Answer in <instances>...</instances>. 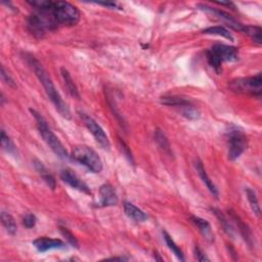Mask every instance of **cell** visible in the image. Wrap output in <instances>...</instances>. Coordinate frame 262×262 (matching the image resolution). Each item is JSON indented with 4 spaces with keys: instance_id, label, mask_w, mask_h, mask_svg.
Here are the masks:
<instances>
[{
    "instance_id": "obj_3",
    "label": "cell",
    "mask_w": 262,
    "mask_h": 262,
    "mask_svg": "<svg viewBox=\"0 0 262 262\" xmlns=\"http://www.w3.org/2000/svg\"><path fill=\"white\" fill-rule=\"evenodd\" d=\"M30 112L33 115V117L36 121L40 135L42 136L43 140L46 142L48 147L51 149V151L62 160L70 159L71 156L68 154L66 148L64 147V144L59 139V137L53 133V131L48 126L47 121L44 119V117H43L40 113H38L37 111L33 109H30Z\"/></svg>"
},
{
    "instance_id": "obj_30",
    "label": "cell",
    "mask_w": 262,
    "mask_h": 262,
    "mask_svg": "<svg viewBox=\"0 0 262 262\" xmlns=\"http://www.w3.org/2000/svg\"><path fill=\"white\" fill-rule=\"evenodd\" d=\"M195 256L198 261H210V259L207 257L206 253L204 252L198 245L195 247Z\"/></svg>"
},
{
    "instance_id": "obj_32",
    "label": "cell",
    "mask_w": 262,
    "mask_h": 262,
    "mask_svg": "<svg viewBox=\"0 0 262 262\" xmlns=\"http://www.w3.org/2000/svg\"><path fill=\"white\" fill-rule=\"evenodd\" d=\"M96 4H99V5H104V6H108L110 8H118V9H121L119 7V5L117 3H115V2H94Z\"/></svg>"
},
{
    "instance_id": "obj_29",
    "label": "cell",
    "mask_w": 262,
    "mask_h": 262,
    "mask_svg": "<svg viewBox=\"0 0 262 262\" xmlns=\"http://www.w3.org/2000/svg\"><path fill=\"white\" fill-rule=\"evenodd\" d=\"M37 223V217L33 213H27L23 218V224L27 228H33Z\"/></svg>"
},
{
    "instance_id": "obj_4",
    "label": "cell",
    "mask_w": 262,
    "mask_h": 262,
    "mask_svg": "<svg viewBox=\"0 0 262 262\" xmlns=\"http://www.w3.org/2000/svg\"><path fill=\"white\" fill-rule=\"evenodd\" d=\"M206 57L208 64L217 74H220L221 66L224 62H237L239 60V50L235 46L215 44L207 50Z\"/></svg>"
},
{
    "instance_id": "obj_19",
    "label": "cell",
    "mask_w": 262,
    "mask_h": 262,
    "mask_svg": "<svg viewBox=\"0 0 262 262\" xmlns=\"http://www.w3.org/2000/svg\"><path fill=\"white\" fill-rule=\"evenodd\" d=\"M231 217H232V219L235 220V222L238 224V227L240 229V232H241V235L243 236L244 240L247 242V244H248L250 247L253 246V238H252V234H251V230L250 228L247 226L240 218L238 216H236L235 214H231Z\"/></svg>"
},
{
    "instance_id": "obj_10",
    "label": "cell",
    "mask_w": 262,
    "mask_h": 262,
    "mask_svg": "<svg viewBox=\"0 0 262 262\" xmlns=\"http://www.w3.org/2000/svg\"><path fill=\"white\" fill-rule=\"evenodd\" d=\"M61 178L64 182L70 185L74 190L82 192L87 195H91L90 188L87 185L78 175L71 169H63L61 171Z\"/></svg>"
},
{
    "instance_id": "obj_23",
    "label": "cell",
    "mask_w": 262,
    "mask_h": 262,
    "mask_svg": "<svg viewBox=\"0 0 262 262\" xmlns=\"http://www.w3.org/2000/svg\"><path fill=\"white\" fill-rule=\"evenodd\" d=\"M163 237L166 242V245L168 246V248L173 252V254L175 255L180 261H184V255L181 249L176 245V243L174 242V240L171 238V236L168 234L166 230H163Z\"/></svg>"
},
{
    "instance_id": "obj_20",
    "label": "cell",
    "mask_w": 262,
    "mask_h": 262,
    "mask_svg": "<svg viewBox=\"0 0 262 262\" xmlns=\"http://www.w3.org/2000/svg\"><path fill=\"white\" fill-rule=\"evenodd\" d=\"M155 140L158 143L159 148L164 152V154L171 156V148H170L169 140L167 139L165 133L162 130H160V129L155 130Z\"/></svg>"
},
{
    "instance_id": "obj_17",
    "label": "cell",
    "mask_w": 262,
    "mask_h": 262,
    "mask_svg": "<svg viewBox=\"0 0 262 262\" xmlns=\"http://www.w3.org/2000/svg\"><path fill=\"white\" fill-rule=\"evenodd\" d=\"M34 166L37 172L39 173L40 177L44 180V182L51 188V190H55L56 187V181L55 178L53 177L52 174L48 171V169L43 165L42 162H40L39 160H34Z\"/></svg>"
},
{
    "instance_id": "obj_25",
    "label": "cell",
    "mask_w": 262,
    "mask_h": 262,
    "mask_svg": "<svg viewBox=\"0 0 262 262\" xmlns=\"http://www.w3.org/2000/svg\"><path fill=\"white\" fill-rule=\"evenodd\" d=\"M245 192H246V196H247V199H248V202L250 204L252 211L254 212V214L256 216L259 217L260 214H261V209H260L259 201H258V198H257L256 193L252 190V188H250V187H247L246 190H245Z\"/></svg>"
},
{
    "instance_id": "obj_7",
    "label": "cell",
    "mask_w": 262,
    "mask_h": 262,
    "mask_svg": "<svg viewBox=\"0 0 262 262\" xmlns=\"http://www.w3.org/2000/svg\"><path fill=\"white\" fill-rule=\"evenodd\" d=\"M227 141V156L230 161L239 159L242 154L248 148V138L242 130L238 128L230 129L226 133Z\"/></svg>"
},
{
    "instance_id": "obj_5",
    "label": "cell",
    "mask_w": 262,
    "mask_h": 262,
    "mask_svg": "<svg viewBox=\"0 0 262 262\" xmlns=\"http://www.w3.org/2000/svg\"><path fill=\"white\" fill-rule=\"evenodd\" d=\"M71 158L74 161L82 164L93 173H100L103 171L104 164L98 154L87 145H77L73 149Z\"/></svg>"
},
{
    "instance_id": "obj_14",
    "label": "cell",
    "mask_w": 262,
    "mask_h": 262,
    "mask_svg": "<svg viewBox=\"0 0 262 262\" xmlns=\"http://www.w3.org/2000/svg\"><path fill=\"white\" fill-rule=\"evenodd\" d=\"M195 167H196V170L199 174L200 178L202 179V181L204 182V184H205L207 186V188L209 190V192L212 194L213 197H215L216 199L219 197V193H218V190L216 185L213 183V181L211 180V178L209 177L208 173L206 172V169L204 168V165L203 163L200 161V160L198 159L197 161L195 162Z\"/></svg>"
},
{
    "instance_id": "obj_33",
    "label": "cell",
    "mask_w": 262,
    "mask_h": 262,
    "mask_svg": "<svg viewBox=\"0 0 262 262\" xmlns=\"http://www.w3.org/2000/svg\"><path fill=\"white\" fill-rule=\"evenodd\" d=\"M111 260H121V261H124V260H128V258L126 257H112L110 258Z\"/></svg>"
},
{
    "instance_id": "obj_18",
    "label": "cell",
    "mask_w": 262,
    "mask_h": 262,
    "mask_svg": "<svg viewBox=\"0 0 262 262\" xmlns=\"http://www.w3.org/2000/svg\"><path fill=\"white\" fill-rule=\"evenodd\" d=\"M61 72H62V77H63V80H64V84H65V87L66 89L68 90V92L75 98H80V94H79V90L77 88L76 84L74 83V80L72 79L71 75L69 71L66 69V68H62L61 69Z\"/></svg>"
},
{
    "instance_id": "obj_21",
    "label": "cell",
    "mask_w": 262,
    "mask_h": 262,
    "mask_svg": "<svg viewBox=\"0 0 262 262\" xmlns=\"http://www.w3.org/2000/svg\"><path fill=\"white\" fill-rule=\"evenodd\" d=\"M204 34H207V35H217V36H221L224 37L230 41H234V37L230 34V32L227 30L226 28L222 27V26H215V27H209L204 29L202 31Z\"/></svg>"
},
{
    "instance_id": "obj_16",
    "label": "cell",
    "mask_w": 262,
    "mask_h": 262,
    "mask_svg": "<svg viewBox=\"0 0 262 262\" xmlns=\"http://www.w3.org/2000/svg\"><path fill=\"white\" fill-rule=\"evenodd\" d=\"M191 220L199 228V230L201 231V234L203 235V237L205 238L208 242L214 241V234L212 231L211 225L206 219H203V218L198 217V216H192Z\"/></svg>"
},
{
    "instance_id": "obj_26",
    "label": "cell",
    "mask_w": 262,
    "mask_h": 262,
    "mask_svg": "<svg viewBox=\"0 0 262 262\" xmlns=\"http://www.w3.org/2000/svg\"><path fill=\"white\" fill-rule=\"evenodd\" d=\"M1 145H2V149L12 155V156H17L18 155V149L16 147V144L12 142V140L10 139V137L5 133V131L2 129L1 130Z\"/></svg>"
},
{
    "instance_id": "obj_22",
    "label": "cell",
    "mask_w": 262,
    "mask_h": 262,
    "mask_svg": "<svg viewBox=\"0 0 262 262\" xmlns=\"http://www.w3.org/2000/svg\"><path fill=\"white\" fill-rule=\"evenodd\" d=\"M1 221H2L3 226L5 227L6 231L8 232L9 235L14 236L17 234V230H18L17 223H16V221H14L13 217L9 213H7L5 211L1 212Z\"/></svg>"
},
{
    "instance_id": "obj_9",
    "label": "cell",
    "mask_w": 262,
    "mask_h": 262,
    "mask_svg": "<svg viewBox=\"0 0 262 262\" xmlns=\"http://www.w3.org/2000/svg\"><path fill=\"white\" fill-rule=\"evenodd\" d=\"M27 28L29 32L37 39L43 38L48 31H50V28L45 19L37 11L28 18Z\"/></svg>"
},
{
    "instance_id": "obj_27",
    "label": "cell",
    "mask_w": 262,
    "mask_h": 262,
    "mask_svg": "<svg viewBox=\"0 0 262 262\" xmlns=\"http://www.w3.org/2000/svg\"><path fill=\"white\" fill-rule=\"evenodd\" d=\"M211 210L215 214V216L218 218V220H219V223L221 224V226L223 227V229H224V231L226 232V234L228 236H230V237H234V228H232V226L230 225V223H229L227 218L225 217V215L221 211L218 210V209L212 208Z\"/></svg>"
},
{
    "instance_id": "obj_24",
    "label": "cell",
    "mask_w": 262,
    "mask_h": 262,
    "mask_svg": "<svg viewBox=\"0 0 262 262\" xmlns=\"http://www.w3.org/2000/svg\"><path fill=\"white\" fill-rule=\"evenodd\" d=\"M242 32L248 35L255 43H257L258 45L261 44L262 30H261L260 27H258V26H244Z\"/></svg>"
},
{
    "instance_id": "obj_13",
    "label": "cell",
    "mask_w": 262,
    "mask_h": 262,
    "mask_svg": "<svg viewBox=\"0 0 262 262\" xmlns=\"http://www.w3.org/2000/svg\"><path fill=\"white\" fill-rule=\"evenodd\" d=\"M118 204V196L115 188L109 184L105 183L99 187V207H112Z\"/></svg>"
},
{
    "instance_id": "obj_31",
    "label": "cell",
    "mask_w": 262,
    "mask_h": 262,
    "mask_svg": "<svg viewBox=\"0 0 262 262\" xmlns=\"http://www.w3.org/2000/svg\"><path fill=\"white\" fill-rule=\"evenodd\" d=\"M1 78H2V80H3L7 85H9V86H11V87H17L16 83H14V80H13V79L7 74V72L5 71V69H4L3 66L1 67Z\"/></svg>"
},
{
    "instance_id": "obj_11",
    "label": "cell",
    "mask_w": 262,
    "mask_h": 262,
    "mask_svg": "<svg viewBox=\"0 0 262 262\" xmlns=\"http://www.w3.org/2000/svg\"><path fill=\"white\" fill-rule=\"evenodd\" d=\"M33 246L38 252L44 253L55 249H65L67 245L60 239H50L47 237H41L33 241Z\"/></svg>"
},
{
    "instance_id": "obj_6",
    "label": "cell",
    "mask_w": 262,
    "mask_h": 262,
    "mask_svg": "<svg viewBox=\"0 0 262 262\" xmlns=\"http://www.w3.org/2000/svg\"><path fill=\"white\" fill-rule=\"evenodd\" d=\"M262 79L261 74L258 73L255 76L236 78L231 80L228 84L229 89L236 93L250 94L257 97L261 96L262 91Z\"/></svg>"
},
{
    "instance_id": "obj_8",
    "label": "cell",
    "mask_w": 262,
    "mask_h": 262,
    "mask_svg": "<svg viewBox=\"0 0 262 262\" xmlns=\"http://www.w3.org/2000/svg\"><path fill=\"white\" fill-rule=\"evenodd\" d=\"M80 118L83 124L85 125V127L89 130V132L93 135L94 139L96 140V142L100 145V147L106 151H110L111 142H110V139L107 133L105 132V130L103 129V127H101L92 117H90V116H88L87 114L81 113Z\"/></svg>"
},
{
    "instance_id": "obj_28",
    "label": "cell",
    "mask_w": 262,
    "mask_h": 262,
    "mask_svg": "<svg viewBox=\"0 0 262 262\" xmlns=\"http://www.w3.org/2000/svg\"><path fill=\"white\" fill-rule=\"evenodd\" d=\"M60 229H61V232L63 234V236L67 239V241L73 246L75 247V248H79V243L77 241V239L75 238V236L72 234V232L65 226H60Z\"/></svg>"
},
{
    "instance_id": "obj_15",
    "label": "cell",
    "mask_w": 262,
    "mask_h": 262,
    "mask_svg": "<svg viewBox=\"0 0 262 262\" xmlns=\"http://www.w3.org/2000/svg\"><path fill=\"white\" fill-rule=\"evenodd\" d=\"M124 212L130 219L135 222H143L148 219V215L132 203H124Z\"/></svg>"
},
{
    "instance_id": "obj_2",
    "label": "cell",
    "mask_w": 262,
    "mask_h": 262,
    "mask_svg": "<svg viewBox=\"0 0 262 262\" xmlns=\"http://www.w3.org/2000/svg\"><path fill=\"white\" fill-rule=\"evenodd\" d=\"M46 9L53 22L60 26H75L79 23L81 13L77 6L66 1H49L44 0L39 9Z\"/></svg>"
},
{
    "instance_id": "obj_1",
    "label": "cell",
    "mask_w": 262,
    "mask_h": 262,
    "mask_svg": "<svg viewBox=\"0 0 262 262\" xmlns=\"http://www.w3.org/2000/svg\"><path fill=\"white\" fill-rule=\"evenodd\" d=\"M25 59L30 66V68L34 71L35 75L37 76L38 80L41 82V84L44 87V90L48 96V98L51 100V103L55 107L56 111L59 112L64 118L70 119L71 118V111L68 107V105L65 103L63 97L61 96L60 92L56 90L55 86L48 75L47 71L43 67V65L36 59V57L31 53H26Z\"/></svg>"
},
{
    "instance_id": "obj_12",
    "label": "cell",
    "mask_w": 262,
    "mask_h": 262,
    "mask_svg": "<svg viewBox=\"0 0 262 262\" xmlns=\"http://www.w3.org/2000/svg\"><path fill=\"white\" fill-rule=\"evenodd\" d=\"M199 7H200V9H202L204 11H207V12L212 13L214 17H216L217 19H219L223 23H225L226 26H228V27H230L232 29H235V30H238V31H241V32L243 31L244 25H242L237 20H235L227 12L222 11L220 9H217V8H213V7L207 6V5H199Z\"/></svg>"
}]
</instances>
